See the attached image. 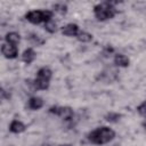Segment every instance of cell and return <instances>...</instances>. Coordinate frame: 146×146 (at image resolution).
<instances>
[{
	"mask_svg": "<svg viewBox=\"0 0 146 146\" xmlns=\"http://www.w3.org/2000/svg\"><path fill=\"white\" fill-rule=\"evenodd\" d=\"M44 30L48 33H55L57 31V24H56V22L52 21V19H50L47 23H44Z\"/></svg>",
	"mask_w": 146,
	"mask_h": 146,
	"instance_id": "obj_15",
	"label": "cell"
},
{
	"mask_svg": "<svg viewBox=\"0 0 146 146\" xmlns=\"http://www.w3.org/2000/svg\"><path fill=\"white\" fill-rule=\"evenodd\" d=\"M75 38L78 39V41H80L82 43H87V42H90L92 40V34H90L86 31H80Z\"/></svg>",
	"mask_w": 146,
	"mask_h": 146,
	"instance_id": "obj_13",
	"label": "cell"
},
{
	"mask_svg": "<svg viewBox=\"0 0 146 146\" xmlns=\"http://www.w3.org/2000/svg\"><path fill=\"white\" fill-rule=\"evenodd\" d=\"M49 113L62 117L64 121H71L74 116V112L70 106H51L49 107Z\"/></svg>",
	"mask_w": 146,
	"mask_h": 146,
	"instance_id": "obj_4",
	"label": "cell"
},
{
	"mask_svg": "<svg viewBox=\"0 0 146 146\" xmlns=\"http://www.w3.org/2000/svg\"><path fill=\"white\" fill-rule=\"evenodd\" d=\"M51 78H52V71L49 67H47V66L40 67L36 72V78L32 81L33 88L35 90H46V89H48Z\"/></svg>",
	"mask_w": 146,
	"mask_h": 146,
	"instance_id": "obj_2",
	"label": "cell"
},
{
	"mask_svg": "<svg viewBox=\"0 0 146 146\" xmlns=\"http://www.w3.org/2000/svg\"><path fill=\"white\" fill-rule=\"evenodd\" d=\"M114 64L119 67H128L130 64V59L123 54H116L114 56Z\"/></svg>",
	"mask_w": 146,
	"mask_h": 146,
	"instance_id": "obj_12",
	"label": "cell"
},
{
	"mask_svg": "<svg viewBox=\"0 0 146 146\" xmlns=\"http://www.w3.org/2000/svg\"><path fill=\"white\" fill-rule=\"evenodd\" d=\"M121 116H122V115L119 114V113H116V112H110V113H107V114L105 115V120H106L107 122H111V123H116V122L120 121Z\"/></svg>",
	"mask_w": 146,
	"mask_h": 146,
	"instance_id": "obj_14",
	"label": "cell"
},
{
	"mask_svg": "<svg viewBox=\"0 0 146 146\" xmlns=\"http://www.w3.org/2000/svg\"><path fill=\"white\" fill-rule=\"evenodd\" d=\"M36 58V52L34 51L33 48H27L23 51L22 54V60L26 64V65H30L32 64Z\"/></svg>",
	"mask_w": 146,
	"mask_h": 146,
	"instance_id": "obj_8",
	"label": "cell"
},
{
	"mask_svg": "<svg viewBox=\"0 0 146 146\" xmlns=\"http://www.w3.org/2000/svg\"><path fill=\"white\" fill-rule=\"evenodd\" d=\"M58 146H72L71 144H60V145H58Z\"/></svg>",
	"mask_w": 146,
	"mask_h": 146,
	"instance_id": "obj_20",
	"label": "cell"
},
{
	"mask_svg": "<svg viewBox=\"0 0 146 146\" xmlns=\"http://www.w3.org/2000/svg\"><path fill=\"white\" fill-rule=\"evenodd\" d=\"M43 106V99L41 97H31L29 100H27V107L32 111H38L40 110L41 107Z\"/></svg>",
	"mask_w": 146,
	"mask_h": 146,
	"instance_id": "obj_10",
	"label": "cell"
},
{
	"mask_svg": "<svg viewBox=\"0 0 146 146\" xmlns=\"http://www.w3.org/2000/svg\"><path fill=\"white\" fill-rule=\"evenodd\" d=\"M0 50H1V54L8 59H15L18 56V48L16 46L2 43L0 47Z\"/></svg>",
	"mask_w": 146,
	"mask_h": 146,
	"instance_id": "obj_5",
	"label": "cell"
},
{
	"mask_svg": "<svg viewBox=\"0 0 146 146\" xmlns=\"http://www.w3.org/2000/svg\"><path fill=\"white\" fill-rule=\"evenodd\" d=\"M41 146H51V145H50V144H42Z\"/></svg>",
	"mask_w": 146,
	"mask_h": 146,
	"instance_id": "obj_21",
	"label": "cell"
},
{
	"mask_svg": "<svg viewBox=\"0 0 146 146\" xmlns=\"http://www.w3.org/2000/svg\"><path fill=\"white\" fill-rule=\"evenodd\" d=\"M116 8L112 2H102L94 7V15L98 21H107L115 16Z\"/></svg>",
	"mask_w": 146,
	"mask_h": 146,
	"instance_id": "obj_3",
	"label": "cell"
},
{
	"mask_svg": "<svg viewBox=\"0 0 146 146\" xmlns=\"http://www.w3.org/2000/svg\"><path fill=\"white\" fill-rule=\"evenodd\" d=\"M5 40H6V43L17 47V44L21 42V35H19V33L14 32V31L13 32H8L6 34V36H5Z\"/></svg>",
	"mask_w": 146,
	"mask_h": 146,
	"instance_id": "obj_11",
	"label": "cell"
},
{
	"mask_svg": "<svg viewBox=\"0 0 146 146\" xmlns=\"http://www.w3.org/2000/svg\"><path fill=\"white\" fill-rule=\"evenodd\" d=\"M8 96H7V94H6V91L0 87V102H2L3 99H6Z\"/></svg>",
	"mask_w": 146,
	"mask_h": 146,
	"instance_id": "obj_19",
	"label": "cell"
},
{
	"mask_svg": "<svg viewBox=\"0 0 146 146\" xmlns=\"http://www.w3.org/2000/svg\"><path fill=\"white\" fill-rule=\"evenodd\" d=\"M29 39H30V41H31L32 43H34V44H36V46H41V44L44 43V40H43L40 35H38V34H35V33L30 34Z\"/></svg>",
	"mask_w": 146,
	"mask_h": 146,
	"instance_id": "obj_16",
	"label": "cell"
},
{
	"mask_svg": "<svg viewBox=\"0 0 146 146\" xmlns=\"http://www.w3.org/2000/svg\"><path fill=\"white\" fill-rule=\"evenodd\" d=\"M26 21L32 24H40L43 23V10H31L25 15Z\"/></svg>",
	"mask_w": 146,
	"mask_h": 146,
	"instance_id": "obj_6",
	"label": "cell"
},
{
	"mask_svg": "<svg viewBox=\"0 0 146 146\" xmlns=\"http://www.w3.org/2000/svg\"><path fill=\"white\" fill-rule=\"evenodd\" d=\"M54 11H56V13H58L60 15H64V14L67 13V6L65 3H63V2L56 3V5H54Z\"/></svg>",
	"mask_w": 146,
	"mask_h": 146,
	"instance_id": "obj_17",
	"label": "cell"
},
{
	"mask_svg": "<svg viewBox=\"0 0 146 146\" xmlns=\"http://www.w3.org/2000/svg\"><path fill=\"white\" fill-rule=\"evenodd\" d=\"M26 129V125L19 120H13L9 124V131L13 133H22Z\"/></svg>",
	"mask_w": 146,
	"mask_h": 146,
	"instance_id": "obj_9",
	"label": "cell"
},
{
	"mask_svg": "<svg viewBox=\"0 0 146 146\" xmlns=\"http://www.w3.org/2000/svg\"><path fill=\"white\" fill-rule=\"evenodd\" d=\"M60 31H62V33H63L64 35H66V36H76L78 33H79L81 30H80V27H79L78 24H75V23H68V24L64 25V26L60 29Z\"/></svg>",
	"mask_w": 146,
	"mask_h": 146,
	"instance_id": "obj_7",
	"label": "cell"
},
{
	"mask_svg": "<svg viewBox=\"0 0 146 146\" xmlns=\"http://www.w3.org/2000/svg\"><path fill=\"white\" fill-rule=\"evenodd\" d=\"M137 112L140 114V116L145 115V102H143L139 106H137Z\"/></svg>",
	"mask_w": 146,
	"mask_h": 146,
	"instance_id": "obj_18",
	"label": "cell"
},
{
	"mask_svg": "<svg viewBox=\"0 0 146 146\" xmlns=\"http://www.w3.org/2000/svg\"><path fill=\"white\" fill-rule=\"evenodd\" d=\"M115 137V131L108 127H99L88 133V140L95 145H104L112 141Z\"/></svg>",
	"mask_w": 146,
	"mask_h": 146,
	"instance_id": "obj_1",
	"label": "cell"
}]
</instances>
